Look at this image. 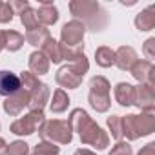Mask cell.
<instances>
[{
	"instance_id": "obj_1",
	"label": "cell",
	"mask_w": 155,
	"mask_h": 155,
	"mask_svg": "<svg viewBox=\"0 0 155 155\" xmlns=\"http://www.w3.org/2000/svg\"><path fill=\"white\" fill-rule=\"evenodd\" d=\"M68 122H69L73 133H79L81 142L84 146H93L95 150H106L110 146L108 131L102 130V126H99L86 110L73 108L69 111Z\"/></svg>"
},
{
	"instance_id": "obj_2",
	"label": "cell",
	"mask_w": 155,
	"mask_h": 155,
	"mask_svg": "<svg viewBox=\"0 0 155 155\" xmlns=\"http://www.w3.org/2000/svg\"><path fill=\"white\" fill-rule=\"evenodd\" d=\"M68 8L75 20L82 22L86 29L90 28L91 31H102L108 24V13L95 0H71Z\"/></svg>"
},
{
	"instance_id": "obj_3",
	"label": "cell",
	"mask_w": 155,
	"mask_h": 155,
	"mask_svg": "<svg viewBox=\"0 0 155 155\" xmlns=\"http://www.w3.org/2000/svg\"><path fill=\"white\" fill-rule=\"evenodd\" d=\"M155 131V113H128L122 117V133L128 142L148 137Z\"/></svg>"
},
{
	"instance_id": "obj_4",
	"label": "cell",
	"mask_w": 155,
	"mask_h": 155,
	"mask_svg": "<svg viewBox=\"0 0 155 155\" xmlns=\"http://www.w3.org/2000/svg\"><path fill=\"white\" fill-rule=\"evenodd\" d=\"M111 84L106 77L95 75L90 81V91H88V102L91 110L97 113H108L111 108Z\"/></svg>"
},
{
	"instance_id": "obj_5",
	"label": "cell",
	"mask_w": 155,
	"mask_h": 155,
	"mask_svg": "<svg viewBox=\"0 0 155 155\" xmlns=\"http://www.w3.org/2000/svg\"><path fill=\"white\" fill-rule=\"evenodd\" d=\"M40 140H49L53 144H71L73 140V131L68 120L62 119H51L42 124L38 130Z\"/></svg>"
},
{
	"instance_id": "obj_6",
	"label": "cell",
	"mask_w": 155,
	"mask_h": 155,
	"mask_svg": "<svg viewBox=\"0 0 155 155\" xmlns=\"http://www.w3.org/2000/svg\"><path fill=\"white\" fill-rule=\"evenodd\" d=\"M46 122V115L40 110H29L24 117H18L17 120L11 122L9 131L17 137H29L33 133H37L42 124Z\"/></svg>"
},
{
	"instance_id": "obj_7",
	"label": "cell",
	"mask_w": 155,
	"mask_h": 155,
	"mask_svg": "<svg viewBox=\"0 0 155 155\" xmlns=\"http://www.w3.org/2000/svg\"><path fill=\"white\" fill-rule=\"evenodd\" d=\"M84 35H86V26L73 18L62 26L58 42L66 48H81L84 46Z\"/></svg>"
},
{
	"instance_id": "obj_8",
	"label": "cell",
	"mask_w": 155,
	"mask_h": 155,
	"mask_svg": "<svg viewBox=\"0 0 155 155\" xmlns=\"http://www.w3.org/2000/svg\"><path fill=\"white\" fill-rule=\"evenodd\" d=\"M55 81L60 86V90H64V91L66 90H77V88L82 84L84 75H81L71 64H66V66L58 68V71L55 75Z\"/></svg>"
},
{
	"instance_id": "obj_9",
	"label": "cell",
	"mask_w": 155,
	"mask_h": 155,
	"mask_svg": "<svg viewBox=\"0 0 155 155\" xmlns=\"http://www.w3.org/2000/svg\"><path fill=\"white\" fill-rule=\"evenodd\" d=\"M133 106H137L144 113H155V88H151L148 84L135 86Z\"/></svg>"
},
{
	"instance_id": "obj_10",
	"label": "cell",
	"mask_w": 155,
	"mask_h": 155,
	"mask_svg": "<svg viewBox=\"0 0 155 155\" xmlns=\"http://www.w3.org/2000/svg\"><path fill=\"white\" fill-rule=\"evenodd\" d=\"M131 77L139 82V84H148L151 88H155V66L150 60H137L131 69H130Z\"/></svg>"
},
{
	"instance_id": "obj_11",
	"label": "cell",
	"mask_w": 155,
	"mask_h": 155,
	"mask_svg": "<svg viewBox=\"0 0 155 155\" xmlns=\"http://www.w3.org/2000/svg\"><path fill=\"white\" fill-rule=\"evenodd\" d=\"M28 104H29V93L24 91V90H18L17 93H13V95L4 99L2 110L9 117H18L24 111V108H28Z\"/></svg>"
},
{
	"instance_id": "obj_12",
	"label": "cell",
	"mask_w": 155,
	"mask_h": 155,
	"mask_svg": "<svg viewBox=\"0 0 155 155\" xmlns=\"http://www.w3.org/2000/svg\"><path fill=\"white\" fill-rule=\"evenodd\" d=\"M35 13H37L38 24L44 26V28L55 26V24L58 22V17H60L57 6H55L53 2H49V0H42L40 6H38V9H35Z\"/></svg>"
},
{
	"instance_id": "obj_13",
	"label": "cell",
	"mask_w": 155,
	"mask_h": 155,
	"mask_svg": "<svg viewBox=\"0 0 155 155\" xmlns=\"http://www.w3.org/2000/svg\"><path fill=\"white\" fill-rule=\"evenodd\" d=\"M49 99H51V90L46 82H40L31 93H29V104L28 108L29 110H40L44 111V108L49 104Z\"/></svg>"
},
{
	"instance_id": "obj_14",
	"label": "cell",
	"mask_w": 155,
	"mask_h": 155,
	"mask_svg": "<svg viewBox=\"0 0 155 155\" xmlns=\"http://www.w3.org/2000/svg\"><path fill=\"white\" fill-rule=\"evenodd\" d=\"M137 60H139L137 51L131 46H120L115 49V64L113 66H117L120 71H130Z\"/></svg>"
},
{
	"instance_id": "obj_15",
	"label": "cell",
	"mask_w": 155,
	"mask_h": 155,
	"mask_svg": "<svg viewBox=\"0 0 155 155\" xmlns=\"http://www.w3.org/2000/svg\"><path fill=\"white\" fill-rule=\"evenodd\" d=\"M20 90V81H18V75L8 69H0V95L4 99L17 93Z\"/></svg>"
},
{
	"instance_id": "obj_16",
	"label": "cell",
	"mask_w": 155,
	"mask_h": 155,
	"mask_svg": "<svg viewBox=\"0 0 155 155\" xmlns=\"http://www.w3.org/2000/svg\"><path fill=\"white\" fill-rule=\"evenodd\" d=\"M49 66H51V62L48 60V57L40 49L33 51L28 58V68H29L28 71H31L35 77H42V75L49 73Z\"/></svg>"
},
{
	"instance_id": "obj_17",
	"label": "cell",
	"mask_w": 155,
	"mask_h": 155,
	"mask_svg": "<svg viewBox=\"0 0 155 155\" xmlns=\"http://www.w3.org/2000/svg\"><path fill=\"white\" fill-rule=\"evenodd\" d=\"M113 97L117 101L119 106L122 108H130L133 106V99H135V86L130 82H119L113 88Z\"/></svg>"
},
{
	"instance_id": "obj_18",
	"label": "cell",
	"mask_w": 155,
	"mask_h": 155,
	"mask_svg": "<svg viewBox=\"0 0 155 155\" xmlns=\"http://www.w3.org/2000/svg\"><path fill=\"white\" fill-rule=\"evenodd\" d=\"M133 24H135V28H137L139 31H142V33L151 31V29L155 28V6L150 4L148 8H144L142 11H139V13L135 15Z\"/></svg>"
},
{
	"instance_id": "obj_19",
	"label": "cell",
	"mask_w": 155,
	"mask_h": 155,
	"mask_svg": "<svg viewBox=\"0 0 155 155\" xmlns=\"http://www.w3.org/2000/svg\"><path fill=\"white\" fill-rule=\"evenodd\" d=\"M69 104H71L69 95H68L64 90L57 88V90L53 91V95H51L48 106H49V111H51V113H64V111L69 108Z\"/></svg>"
},
{
	"instance_id": "obj_20",
	"label": "cell",
	"mask_w": 155,
	"mask_h": 155,
	"mask_svg": "<svg viewBox=\"0 0 155 155\" xmlns=\"http://www.w3.org/2000/svg\"><path fill=\"white\" fill-rule=\"evenodd\" d=\"M49 38H51V33H49V29L44 28V26H40V28H37V29H31V31H26V37H24V40H26L29 46L38 48V49H40Z\"/></svg>"
},
{
	"instance_id": "obj_21",
	"label": "cell",
	"mask_w": 155,
	"mask_h": 155,
	"mask_svg": "<svg viewBox=\"0 0 155 155\" xmlns=\"http://www.w3.org/2000/svg\"><path fill=\"white\" fill-rule=\"evenodd\" d=\"M40 51L48 57V60L49 62H53V64H60L62 60H64V55H62V44L58 42V40H55L53 37L40 48Z\"/></svg>"
},
{
	"instance_id": "obj_22",
	"label": "cell",
	"mask_w": 155,
	"mask_h": 155,
	"mask_svg": "<svg viewBox=\"0 0 155 155\" xmlns=\"http://www.w3.org/2000/svg\"><path fill=\"white\" fill-rule=\"evenodd\" d=\"M24 46V35L15 31V29H6L4 31V49L8 51H18Z\"/></svg>"
},
{
	"instance_id": "obj_23",
	"label": "cell",
	"mask_w": 155,
	"mask_h": 155,
	"mask_svg": "<svg viewBox=\"0 0 155 155\" xmlns=\"http://www.w3.org/2000/svg\"><path fill=\"white\" fill-rule=\"evenodd\" d=\"M95 62L101 68H111L115 64V51L110 46H101L95 49Z\"/></svg>"
},
{
	"instance_id": "obj_24",
	"label": "cell",
	"mask_w": 155,
	"mask_h": 155,
	"mask_svg": "<svg viewBox=\"0 0 155 155\" xmlns=\"http://www.w3.org/2000/svg\"><path fill=\"white\" fill-rule=\"evenodd\" d=\"M106 126H108V135H111V139H115L117 142L124 139V133H122V117L120 115H110L106 119Z\"/></svg>"
},
{
	"instance_id": "obj_25",
	"label": "cell",
	"mask_w": 155,
	"mask_h": 155,
	"mask_svg": "<svg viewBox=\"0 0 155 155\" xmlns=\"http://www.w3.org/2000/svg\"><path fill=\"white\" fill-rule=\"evenodd\" d=\"M20 22H22V26H24L26 31H31V29L40 28V24H38V20H37V13H35V9H33L31 6L26 8V9L20 13Z\"/></svg>"
},
{
	"instance_id": "obj_26",
	"label": "cell",
	"mask_w": 155,
	"mask_h": 155,
	"mask_svg": "<svg viewBox=\"0 0 155 155\" xmlns=\"http://www.w3.org/2000/svg\"><path fill=\"white\" fill-rule=\"evenodd\" d=\"M18 81H20V90H24V91H28V93H31V91L40 84L38 77H35L31 71H22V73L18 75Z\"/></svg>"
},
{
	"instance_id": "obj_27",
	"label": "cell",
	"mask_w": 155,
	"mask_h": 155,
	"mask_svg": "<svg viewBox=\"0 0 155 155\" xmlns=\"http://www.w3.org/2000/svg\"><path fill=\"white\" fill-rule=\"evenodd\" d=\"M33 153L35 155H58L60 153V146L53 144L49 140H40L33 146Z\"/></svg>"
},
{
	"instance_id": "obj_28",
	"label": "cell",
	"mask_w": 155,
	"mask_h": 155,
	"mask_svg": "<svg viewBox=\"0 0 155 155\" xmlns=\"http://www.w3.org/2000/svg\"><path fill=\"white\" fill-rule=\"evenodd\" d=\"M6 155H29V144L26 140H13L8 144V150H6Z\"/></svg>"
},
{
	"instance_id": "obj_29",
	"label": "cell",
	"mask_w": 155,
	"mask_h": 155,
	"mask_svg": "<svg viewBox=\"0 0 155 155\" xmlns=\"http://www.w3.org/2000/svg\"><path fill=\"white\" fill-rule=\"evenodd\" d=\"M108 155H133V148H131L130 142L119 140V142H115V146L110 150Z\"/></svg>"
},
{
	"instance_id": "obj_30",
	"label": "cell",
	"mask_w": 155,
	"mask_h": 155,
	"mask_svg": "<svg viewBox=\"0 0 155 155\" xmlns=\"http://www.w3.org/2000/svg\"><path fill=\"white\" fill-rule=\"evenodd\" d=\"M15 13L9 6V2H0V24H9L13 20Z\"/></svg>"
},
{
	"instance_id": "obj_31",
	"label": "cell",
	"mask_w": 155,
	"mask_h": 155,
	"mask_svg": "<svg viewBox=\"0 0 155 155\" xmlns=\"http://www.w3.org/2000/svg\"><path fill=\"white\" fill-rule=\"evenodd\" d=\"M142 53H144L146 60H150V62L155 58V37H150V38L144 42V46H142Z\"/></svg>"
},
{
	"instance_id": "obj_32",
	"label": "cell",
	"mask_w": 155,
	"mask_h": 155,
	"mask_svg": "<svg viewBox=\"0 0 155 155\" xmlns=\"http://www.w3.org/2000/svg\"><path fill=\"white\" fill-rule=\"evenodd\" d=\"M9 6H11L15 15H20L26 8H29V2L28 0H13V2H9Z\"/></svg>"
},
{
	"instance_id": "obj_33",
	"label": "cell",
	"mask_w": 155,
	"mask_h": 155,
	"mask_svg": "<svg viewBox=\"0 0 155 155\" xmlns=\"http://www.w3.org/2000/svg\"><path fill=\"white\" fill-rule=\"evenodd\" d=\"M137 155H155V142H148L146 146H142Z\"/></svg>"
},
{
	"instance_id": "obj_34",
	"label": "cell",
	"mask_w": 155,
	"mask_h": 155,
	"mask_svg": "<svg viewBox=\"0 0 155 155\" xmlns=\"http://www.w3.org/2000/svg\"><path fill=\"white\" fill-rule=\"evenodd\" d=\"M73 155H97V153L91 151V150H88V148H79V150H75Z\"/></svg>"
},
{
	"instance_id": "obj_35",
	"label": "cell",
	"mask_w": 155,
	"mask_h": 155,
	"mask_svg": "<svg viewBox=\"0 0 155 155\" xmlns=\"http://www.w3.org/2000/svg\"><path fill=\"white\" fill-rule=\"evenodd\" d=\"M6 150H8V142L0 137V155H6Z\"/></svg>"
},
{
	"instance_id": "obj_36",
	"label": "cell",
	"mask_w": 155,
	"mask_h": 155,
	"mask_svg": "<svg viewBox=\"0 0 155 155\" xmlns=\"http://www.w3.org/2000/svg\"><path fill=\"white\" fill-rule=\"evenodd\" d=\"M4 49V29H0V51Z\"/></svg>"
},
{
	"instance_id": "obj_37",
	"label": "cell",
	"mask_w": 155,
	"mask_h": 155,
	"mask_svg": "<svg viewBox=\"0 0 155 155\" xmlns=\"http://www.w3.org/2000/svg\"><path fill=\"white\" fill-rule=\"evenodd\" d=\"M0 130H2V124H0Z\"/></svg>"
},
{
	"instance_id": "obj_38",
	"label": "cell",
	"mask_w": 155,
	"mask_h": 155,
	"mask_svg": "<svg viewBox=\"0 0 155 155\" xmlns=\"http://www.w3.org/2000/svg\"><path fill=\"white\" fill-rule=\"evenodd\" d=\"M29 155H35V153H29Z\"/></svg>"
}]
</instances>
